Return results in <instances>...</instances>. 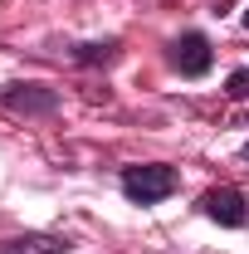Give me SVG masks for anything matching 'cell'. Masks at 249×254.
<instances>
[{
    "label": "cell",
    "instance_id": "cell-9",
    "mask_svg": "<svg viewBox=\"0 0 249 254\" xmlns=\"http://www.w3.org/2000/svg\"><path fill=\"white\" fill-rule=\"evenodd\" d=\"M245 152H249V147H245Z\"/></svg>",
    "mask_w": 249,
    "mask_h": 254
},
{
    "label": "cell",
    "instance_id": "cell-5",
    "mask_svg": "<svg viewBox=\"0 0 249 254\" xmlns=\"http://www.w3.org/2000/svg\"><path fill=\"white\" fill-rule=\"evenodd\" d=\"M5 108H15V113H49L54 98L39 93L34 83H10V88H5Z\"/></svg>",
    "mask_w": 249,
    "mask_h": 254
},
{
    "label": "cell",
    "instance_id": "cell-7",
    "mask_svg": "<svg viewBox=\"0 0 249 254\" xmlns=\"http://www.w3.org/2000/svg\"><path fill=\"white\" fill-rule=\"evenodd\" d=\"M225 93H230V98H249V68H235V73H230Z\"/></svg>",
    "mask_w": 249,
    "mask_h": 254
},
{
    "label": "cell",
    "instance_id": "cell-6",
    "mask_svg": "<svg viewBox=\"0 0 249 254\" xmlns=\"http://www.w3.org/2000/svg\"><path fill=\"white\" fill-rule=\"evenodd\" d=\"M108 64V59H118V44H83V49H78V64Z\"/></svg>",
    "mask_w": 249,
    "mask_h": 254
},
{
    "label": "cell",
    "instance_id": "cell-2",
    "mask_svg": "<svg viewBox=\"0 0 249 254\" xmlns=\"http://www.w3.org/2000/svg\"><path fill=\"white\" fill-rule=\"evenodd\" d=\"M200 210H205L210 220H220V225H245V220H249V210H245V195H240L235 186L205 190V195H200Z\"/></svg>",
    "mask_w": 249,
    "mask_h": 254
},
{
    "label": "cell",
    "instance_id": "cell-3",
    "mask_svg": "<svg viewBox=\"0 0 249 254\" xmlns=\"http://www.w3.org/2000/svg\"><path fill=\"white\" fill-rule=\"evenodd\" d=\"M171 64H176L186 78H200V73L210 68V44H205V34H181V39L171 44Z\"/></svg>",
    "mask_w": 249,
    "mask_h": 254
},
{
    "label": "cell",
    "instance_id": "cell-1",
    "mask_svg": "<svg viewBox=\"0 0 249 254\" xmlns=\"http://www.w3.org/2000/svg\"><path fill=\"white\" fill-rule=\"evenodd\" d=\"M123 190H127V200H137V205H156V200H166L176 190V171L171 166H127Z\"/></svg>",
    "mask_w": 249,
    "mask_h": 254
},
{
    "label": "cell",
    "instance_id": "cell-8",
    "mask_svg": "<svg viewBox=\"0 0 249 254\" xmlns=\"http://www.w3.org/2000/svg\"><path fill=\"white\" fill-rule=\"evenodd\" d=\"M245 25H249V10H245Z\"/></svg>",
    "mask_w": 249,
    "mask_h": 254
},
{
    "label": "cell",
    "instance_id": "cell-4",
    "mask_svg": "<svg viewBox=\"0 0 249 254\" xmlns=\"http://www.w3.org/2000/svg\"><path fill=\"white\" fill-rule=\"evenodd\" d=\"M73 245L59 235H20V240H0V254H68Z\"/></svg>",
    "mask_w": 249,
    "mask_h": 254
}]
</instances>
